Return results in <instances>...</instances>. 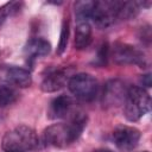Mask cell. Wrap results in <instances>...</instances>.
Returning <instances> with one entry per match:
<instances>
[{
	"mask_svg": "<svg viewBox=\"0 0 152 152\" xmlns=\"http://www.w3.org/2000/svg\"><path fill=\"white\" fill-rule=\"evenodd\" d=\"M69 34H70V28H69V20L64 19L62 24V30H61V36H59V42L57 46V55H63L64 51L66 50V45L69 42Z\"/></svg>",
	"mask_w": 152,
	"mask_h": 152,
	"instance_id": "ac0fdd59",
	"label": "cell"
},
{
	"mask_svg": "<svg viewBox=\"0 0 152 152\" xmlns=\"http://www.w3.org/2000/svg\"><path fill=\"white\" fill-rule=\"evenodd\" d=\"M144 152H148V151H144Z\"/></svg>",
	"mask_w": 152,
	"mask_h": 152,
	"instance_id": "7402d4cb",
	"label": "cell"
},
{
	"mask_svg": "<svg viewBox=\"0 0 152 152\" xmlns=\"http://www.w3.org/2000/svg\"><path fill=\"white\" fill-rule=\"evenodd\" d=\"M94 152H114V151L110 148H99V150H95Z\"/></svg>",
	"mask_w": 152,
	"mask_h": 152,
	"instance_id": "44dd1931",
	"label": "cell"
},
{
	"mask_svg": "<svg viewBox=\"0 0 152 152\" xmlns=\"http://www.w3.org/2000/svg\"><path fill=\"white\" fill-rule=\"evenodd\" d=\"M68 88L71 94L81 101H93L99 93L97 80L87 72L75 74L68 81Z\"/></svg>",
	"mask_w": 152,
	"mask_h": 152,
	"instance_id": "277c9868",
	"label": "cell"
},
{
	"mask_svg": "<svg viewBox=\"0 0 152 152\" xmlns=\"http://www.w3.org/2000/svg\"><path fill=\"white\" fill-rule=\"evenodd\" d=\"M141 8V1H118V20L133 19Z\"/></svg>",
	"mask_w": 152,
	"mask_h": 152,
	"instance_id": "5bb4252c",
	"label": "cell"
},
{
	"mask_svg": "<svg viewBox=\"0 0 152 152\" xmlns=\"http://www.w3.org/2000/svg\"><path fill=\"white\" fill-rule=\"evenodd\" d=\"M87 121V114L77 109L66 122H58L46 127L43 132V140L48 146L64 148L81 137Z\"/></svg>",
	"mask_w": 152,
	"mask_h": 152,
	"instance_id": "6da1fadb",
	"label": "cell"
},
{
	"mask_svg": "<svg viewBox=\"0 0 152 152\" xmlns=\"http://www.w3.org/2000/svg\"><path fill=\"white\" fill-rule=\"evenodd\" d=\"M39 146L36 131L27 125H19L7 131L1 140L4 152H34Z\"/></svg>",
	"mask_w": 152,
	"mask_h": 152,
	"instance_id": "7a4b0ae2",
	"label": "cell"
},
{
	"mask_svg": "<svg viewBox=\"0 0 152 152\" xmlns=\"http://www.w3.org/2000/svg\"><path fill=\"white\" fill-rule=\"evenodd\" d=\"M109 56H110V46L108 45V43H102L99 51H97L95 63L100 66H104L107 64V61H108Z\"/></svg>",
	"mask_w": 152,
	"mask_h": 152,
	"instance_id": "d6986e66",
	"label": "cell"
},
{
	"mask_svg": "<svg viewBox=\"0 0 152 152\" xmlns=\"http://www.w3.org/2000/svg\"><path fill=\"white\" fill-rule=\"evenodd\" d=\"M5 77L7 82L18 88H27L32 84V76L30 71L20 66H10L5 72Z\"/></svg>",
	"mask_w": 152,
	"mask_h": 152,
	"instance_id": "8fae6325",
	"label": "cell"
},
{
	"mask_svg": "<svg viewBox=\"0 0 152 152\" xmlns=\"http://www.w3.org/2000/svg\"><path fill=\"white\" fill-rule=\"evenodd\" d=\"M50 51H51V44L44 38H32L26 43L24 48V52L28 59L44 57L49 55Z\"/></svg>",
	"mask_w": 152,
	"mask_h": 152,
	"instance_id": "7c38bea8",
	"label": "cell"
},
{
	"mask_svg": "<svg viewBox=\"0 0 152 152\" xmlns=\"http://www.w3.org/2000/svg\"><path fill=\"white\" fill-rule=\"evenodd\" d=\"M23 2L21 1H10L6 2L5 5L0 6V27L4 25V23L12 15L17 14L21 7H23Z\"/></svg>",
	"mask_w": 152,
	"mask_h": 152,
	"instance_id": "2e32d148",
	"label": "cell"
},
{
	"mask_svg": "<svg viewBox=\"0 0 152 152\" xmlns=\"http://www.w3.org/2000/svg\"><path fill=\"white\" fill-rule=\"evenodd\" d=\"M75 17L77 21H90V14L94 6V1H76L75 2Z\"/></svg>",
	"mask_w": 152,
	"mask_h": 152,
	"instance_id": "9a60e30c",
	"label": "cell"
},
{
	"mask_svg": "<svg viewBox=\"0 0 152 152\" xmlns=\"http://www.w3.org/2000/svg\"><path fill=\"white\" fill-rule=\"evenodd\" d=\"M91 43V26L88 21H77L75 28L74 45L77 50H83Z\"/></svg>",
	"mask_w": 152,
	"mask_h": 152,
	"instance_id": "4fadbf2b",
	"label": "cell"
},
{
	"mask_svg": "<svg viewBox=\"0 0 152 152\" xmlns=\"http://www.w3.org/2000/svg\"><path fill=\"white\" fill-rule=\"evenodd\" d=\"M90 21L99 28H108L118 21V1H94Z\"/></svg>",
	"mask_w": 152,
	"mask_h": 152,
	"instance_id": "8992f818",
	"label": "cell"
},
{
	"mask_svg": "<svg viewBox=\"0 0 152 152\" xmlns=\"http://www.w3.org/2000/svg\"><path fill=\"white\" fill-rule=\"evenodd\" d=\"M113 141L115 146L121 151H132L137 147L141 133L138 128L126 125H120L113 131Z\"/></svg>",
	"mask_w": 152,
	"mask_h": 152,
	"instance_id": "ba28073f",
	"label": "cell"
},
{
	"mask_svg": "<svg viewBox=\"0 0 152 152\" xmlns=\"http://www.w3.org/2000/svg\"><path fill=\"white\" fill-rule=\"evenodd\" d=\"M18 99V93L8 87V86H0V107H7L14 103Z\"/></svg>",
	"mask_w": 152,
	"mask_h": 152,
	"instance_id": "e0dca14e",
	"label": "cell"
},
{
	"mask_svg": "<svg viewBox=\"0 0 152 152\" xmlns=\"http://www.w3.org/2000/svg\"><path fill=\"white\" fill-rule=\"evenodd\" d=\"M127 87L125 82L119 78H113L106 82L101 94V103L104 108H114L124 103Z\"/></svg>",
	"mask_w": 152,
	"mask_h": 152,
	"instance_id": "52a82bcc",
	"label": "cell"
},
{
	"mask_svg": "<svg viewBox=\"0 0 152 152\" xmlns=\"http://www.w3.org/2000/svg\"><path fill=\"white\" fill-rule=\"evenodd\" d=\"M114 63L120 65H138L139 68H146L147 61L145 53L138 48L126 44V43H115L110 48V56Z\"/></svg>",
	"mask_w": 152,
	"mask_h": 152,
	"instance_id": "5b68a950",
	"label": "cell"
},
{
	"mask_svg": "<svg viewBox=\"0 0 152 152\" xmlns=\"http://www.w3.org/2000/svg\"><path fill=\"white\" fill-rule=\"evenodd\" d=\"M71 69L62 68V69H55L50 71L42 81L40 89L44 93H55L59 89H62L65 84H68V81L72 75H70Z\"/></svg>",
	"mask_w": 152,
	"mask_h": 152,
	"instance_id": "30bf717a",
	"label": "cell"
},
{
	"mask_svg": "<svg viewBox=\"0 0 152 152\" xmlns=\"http://www.w3.org/2000/svg\"><path fill=\"white\" fill-rule=\"evenodd\" d=\"M122 104L125 118L131 122H135L150 110L151 97L145 88L132 86L127 89V94Z\"/></svg>",
	"mask_w": 152,
	"mask_h": 152,
	"instance_id": "3957f363",
	"label": "cell"
},
{
	"mask_svg": "<svg viewBox=\"0 0 152 152\" xmlns=\"http://www.w3.org/2000/svg\"><path fill=\"white\" fill-rule=\"evenodd\" d=\"M140 83H141V88L146 87V88H150L151 87V75L150 74H145V75H141L140 77Z\"/></svg>",
	"mask_w": 152,
	"mask_h": 152,
	"instance_id": "ffe728a7",
	"label": "cell"
},
{
	"mask_svg": "<svg viewBox=\"0 0 152 152\" xmlns=\"http://www.w3.org/2000/svg\"><path fill=\"white\" fill-rule=\"evenodd\" d=\"M76 110L74 100L70 96L59 95L50 102L48 116L50 119H69Z\"/></svg>",
	"mask_w": 152,
	"mask_h": 152,
	"instance_id": "9c48e42d",
	"label": "cell"
}]
</instances>
